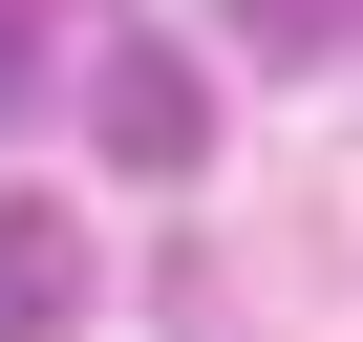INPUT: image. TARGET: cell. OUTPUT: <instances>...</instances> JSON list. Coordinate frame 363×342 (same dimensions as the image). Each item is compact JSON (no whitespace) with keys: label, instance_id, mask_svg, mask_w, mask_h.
Here are the masks:
<instances>
[{"label":"cell","instance_id":"3","mask_svg":"<svg viewBox=\"0 0 363 342\" xmlns=\"http://www.w3.org/2000/svg\"><path fill=\"white\" fill-rule=\"evenodd\" d=\"M342 22H363V0H235V43H257V65H342Z\"/></svg>","mask_w":363,"mask_h":342},{"label":"cell","instance_id":"4","mask_svg":"<svg viewBox=\"0 0 363 342\" xmlns=\"http://www.w3.org/2000/svg\"><path fill=\"white\" fill-rule=\"evenodd\" d=\"M22 86H43V22H22V0H0V128H22Z\"/></svg>","mask_w":363,"mask_h":342},{"label":"cell","instance_id":"1","mask_svg":"<svg viewBox=\"0 0 363 342\" xmlns=\"http://www.w3.org/2000/svg\"><path fill=\"white\" fill-rule=\"evenodd\" d=\"M86 128H107V171H214V65L193 43H107Z\"/></svg>","mask_w":363,"mask_h":342},{"label":"cell","instance_id":"2","mask_svg":"<svg viewBox=\"0 0 363 342\" xmlns=\"http://www.w3.org/2000/svg\"><path fill=\"white\" fill-rule=\"evenodd\" d=\"M65 321H86V214L0 193V342H65Z\"/></svg>","mask_w":363,"mask_h":342}]
</instances>
